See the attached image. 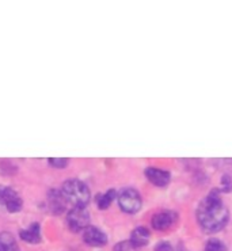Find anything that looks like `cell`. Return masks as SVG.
<instances>
[{"label": "cell", "instance_id": "4", "mask_svg": "<svg viewBox=\"0 0 232 251\" xmlns=\"http://www.w3.org/2000/svg\"><path fill=\"white\" fill-rule=\"evenodd\" d=\"M67 223L74 232L84 231L86 228L90 227V213L86 208H72L68 212Z\"/></svg>", "mask_w": 232, "mask_h": 251}, {"label": "cell", "instance_id": "17", "mask_svg": "<svg viewBox=\"0 0 232 251\" xmlns=\"http://www.w3.org/2000/svg\"><path fill=\"white\" fill-rule=\"evenodd\" d=\"M68 159H61V158H51L49 159V164L53 167H57V169H64L68 166Z\"/></svg>", "mask_w": 232, "mask_h": 251}, {"label": "cell", "instance_id": "18", "mask_svg": "<svg viewBox=\"0 0 232 251\" xmlns=\"http://www.w3.org/2000/svg\"><path fill=\"white\" fill-rule=\"evenodd\" d=\"M154 251H173V247H171V245L168 242H160V243H157L155 246Z\"/></svg>", "mask_w": 232, "mask_h": 251}, {"label": "cell", "instance_id": "10", "mask_svg": "<svg viewBox=\"0 0 232 251\" xmlns=\"http://www.w3.org/2000/svg\"><path fill=\"white\" fill-rule=\"evenodd\" d=\"M48 201H49V206H51V210H52L53 213L60 215V213H63L65 210L67 201H65V199L63 197L61 192H58V190H52V192L49 193V196H48Z\"/></svg>", "mask_w": 232, "mask_h": 251}, {"label": "cell", "instance_id": "13", "mask_svg": "<svg viewBox=\"0 0 232 251\" xmlns=\"http://www.w3.org/2000/svg\"><path fill=\"white\" fill-rule=\"evenodd\" d=\"M116 197V192L114 190H107L103 194H99L97 197V205L99 209H107L110 204L113 202V200Z\"/></svg>", "mask_w": 232, "mask_h": 251}, {"label": "cell", "instance_id": "16", "mask_svg": "<svg viewBox=\"0 0 232 251\" xmlns=\"http://www.w3.org/2000/svg\"><path fill=\"white\" fill-rule=\"evenodd\" d=\"M232 190V178L230 176H223L221 178V192L230 193Z\"/></svg>", "mask_w": 232, "mask_h": 251}, {"label": "cell", "instance_id": "2", "mask_svg": "<svg viewBox=\"0 0 232 251\" xmlns=\"http://www.w3.org/2000/svg\"><path fill=\"white\" fill-rule=\"evenodd\" d=\"M60 192L67 201V204H71L74 208H86L90 202V196H91L90 189L84 182L79 179L65 181Z\"/></svg>", "mask_w": 232, "mask_h": 251}, {"label": "cell", "instance_id": "8", "mask_svg": "<svg viewBox=\"0 0 232 251\" xmlns=\"http://www.w3.org/2000/svg\"><path fill=\"white\" fill-rule=\"evenodd\" d=\"M175 213L166 210V212H159L155 216L152 217V227L157 229V231H164L171 227L175 222Z\"/></svg>", "mask_w": 232, "mask_h": 251}, {"label": "cell", "instance_id": "5", "mask_svg": "<svg viewBox=\"0 0 232 251\" xmlns=\"http://www.w3.org/2000/svg\"><path fill=\"white\" fill-rule=\"evenodd\" d=\"M0 204L4 205L8 212L15 213L22 209L24 201L11 187H0Z\"/></svg>", "mask_w": 232, "mask_h": 251}, {"label": "cell", "instance_id": "9", "mask_svg": "<svg viewBox=\"0 0 232 251\" xmlns=\"http://www.w3.org/2000/svg\"><path fill=\"white\" fill-rule=\"evenodd\" d=\"M19 238L26 242V243H30V245H37L41 242V226L38 223H33L31 226H29L27 228H25L22 231H19Z\"/></svg>", "mask_w": 232, "mask_h": 251}, {"label": "cell", "instance_id": "3", "mask_svg": "<svg viewBox=\"0 0 232 251\" xmlns=\"http://www.w3.org/2000/svg\"><path fill=\"white\" fill-rule=\"evenodd\" d=\"M118 204L124 212L127 213H136L141 208V197L137 190L134 189H124L118 194Z\"/></svg>", "mask_w": 232, "mask_h": 251}, {"label": "cell", "instance_id": "6", "mask_svg": "<svg viewBox=\"0 0 232 251\" xmlns=\"http://www.w3.org/2000/svg\"><path fill=\"white\" fill-rule=\"evenodd\" d=\"M83 240L84 243L93 247H102L107 243V236L103 231H101L99 228L90 226L83 231Z\"/></svg>", "mask_w": 232, "mask_h": 251}, {"label": "cell", "instance_id": "1", "mask_svg": "<svg viewBox=\"0 0 232 251\" xmlns=\"http://www.w3.org/2000/svg\"><path fill=\"white\" fill-rule=\"evenodd\" d=\"M197 220L205 232H217L228 222L227 209L220 197V190H212L197 208Z\"/></svg>", "mask_w": 232, "mask_h": 251}, {"label": "cell", "instance_id": "7", "mask_svg": "<svg viewBox=\"0 0 232 251\" xmlns=\"http://www.w3.org/2000/svg\"><path fill=\"white\" fill-rule=\"evenodd\" d=\"M145 176L148 178V181L151 182L152 185L159 187L167 186L170 182V173L164 171V170L156 169V167H148L145 170Z\"/></svg>", "mask_w": 232, "mask_h": 251}, {"label": "cell", "instance_id": "12", "mask_svg": "<svg viewBox=\"0 0 232 251\" xmlns=\"http://www.w3.org/2000/svg\"><path fill=\"white\" fill-rule=\"evenodd\" d=\"M0 251H21L12 234L0 232Z\"/></svg>", "mask_w": 232, "mask_h": 251}, {"label": "cell", "instance_id": "14", "mask_svg": "<svg viewBox=\"0 0 232 251\" xmlns=\"http://www.w3.org/2000/svg\"><path fill=\"white\" fill-rule=\"evenodd\" d=\"M205 251H227V247L221 240L209 239L205 245Z\"/></svg>", "mask_w": 232, "mask_h": 251}, {"label": "cell", "instance_id": "15", "mask_svg": "<svg viewBox=\"0 0 232 251\" xmlns=\"http://www.w3.org/2000/svg\"><path fill=\"white\" fill-rule=\"evenodd\" d=\"M137 249L132 245L130 240H124V242H120L114 246V251H136Z\"/></svg>", "mask_w": 232, "mask_h": 251}, {"label": "cell", "instance_id": "11", "mask_svg": "<svg viewBox=\"0 0 232 251\" xmlns=\"http://www.w3.org/2000/svg\"><path fill=\"white\" fill-rule=\"evenodd\" d=\"M150 238H151L150 231L145 227L134 228L133 232L130 234V242H132V245H133L136 249H140V247H143V246L148 245Z\"/></svg>", "mask_w": 232, "mask_h": 251}]
</instances>
